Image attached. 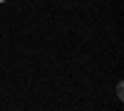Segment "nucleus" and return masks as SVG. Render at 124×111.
I'll list each match as a JSON object with an SVG mask.
<instances>
[{
    "instance_id": "1",
    "label": "nucleus",
    "mask_w": 124,
    "mask_h": 111,
    "mask_svg": "<svg viewBox=\"0 0 124 111\" xmlns=\"http://www.w3.org/2000/svg\"><path fill=\"white\" fill-rule=\"evenodd\" d=\"M0 3H5V0H0Z\"/></svg>"
}]
</instances>
